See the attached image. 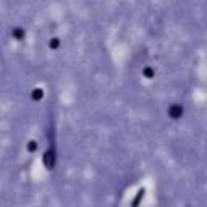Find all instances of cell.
<instances>
[{
	"label": "cell",
	"instance_id": "cell-1",
	"mask_svg": "<svg viewBox=\"0 0 207 207\" xmlns=\"http://www.w3.org/2000/svg\"><path fill=\"white\" fill-rule=\"evenodd\" d=\"M167 113H168V117H170L172 120H180L181 117H183V113H185V109H183L180 104H172V105L168 107Z\"/></svg>",
	"mask_w": 207,
	"mask_h": 207
},
{
	"label": "cell",
	"instance_id": "cell-2",
	"mask_svg": "<svg viewBox=\"0 0 207 207\" xmlns=\"http://www.w3.org/2000/svg\"><path fill=\"white\" fill-rule=\"evenodd\" d=\"M31 97H32V101H40V99L44 97V91L40 89V87H36V89H32V92H31Z\"/></svg>",
	"mask_w": 207,
	"mask_h": 207
},
{
	"label": "cell",
	"instance_id": "cell-3",
	"mask_svg": "<svg viewBox=\"0 0 207 207\" xmlns=\"http://www.w3.org/2000/svg\"><path fill=\"white\" fill-rule=\"evenodd\" d=\"M12 36H13V39H16V40H23V39H24V31H23L21 28H15V29L12 31Z\"/></svg>",
	"mask_w": 207,
	"mask_h": 207
},
{
	"label": "cell",
	"instance_id": "cell-4",
	"mask_svg": "<svg viewBox=\"0 0 207 207\" xmlns=\"http://www.w3.org/2000/svg\"><path fill=\"white\" fill-rule=\"evenodd\" d=\"M143 74H144V78L152 79V78H154V74H155V71H154V68H151V67H146V68L143 70Z\"/></svg>",
	"mask_w": 207,
	"mask_h": 207
},
{
	"label": "cell",
	"instance_id": "cell-5",
	"mask_svg": "<svg viewBox=\"0 0 207 207\" xmlns=\"http://www.w3.org/2000/svg\"><path fill=\"white\" fill-rule=\"evenodd\" d=\"M49 47L54 49V50H55V49H59V47H60V39H59V37H52L50 42H49Z\"/></svg>",
	"mask_w": 207,
	"mask_h": 207
},
{
	"label": "cell",
	"instance_id": "cell-6",
	"mask_svg": "<svg viewBox=\"0 0 207 207\" xmlns=\"http://www.w3.org/2000/svg\"><path fill=\"white\" fill-rule=\"evenodd\" d=\"M36 149H37V143H36V141H29V143H28V151L34 152Z\"/></svg>",
	"mask_w": 207,
	"mask_h": 207
}]
</instances>
